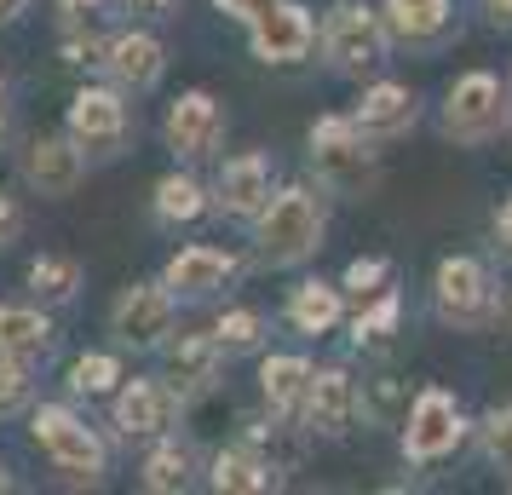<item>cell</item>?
<instances>
[{
	"mask_svg": "<svg viewBox=\"0 0 512 495\" xmlns=\"http://www.w3.org/2000/svg\"><path fill=\"white\" fill-rule=\"evenodd\" d=\"M110 329H116L121 346H162L167 334H173V288L167 283H133L121 294L116 306H110Z\"/></svg>",
	"mask_w": 512,
	"mask_h": 495,
	"instance_id": "4",
	"label": "cell"
},
{
	"mask_svg": "<svg viewBox=\"0 0 512 495\" xmlns=\"http://www.w3.org/2000/svg\"><path fill=\"white\" fill-rule=\"evenodd\" d=\"M392 323H397V294H386L369 317H357V340H380V334H392Z\"/></svg>",
	"mask_w": 512,
	"mask_h": 495,
	"instance_id": "33",
	"label": "cell"
},
{
	"mask_svg": "<svg viewBox=\"0 0 512 495\" xmlns=\"http://www.w3.org/2000/svg\"><path fill=\"white\" fill-rule=\"evenodd\" d=\"M323 47L340 70L357 75V70H374L386 58V35L374 24V12H363V6H334L328 24H323Z\"/></svg>",
	"mask_w": 512,
	"mask_h": 495,
	"instance_id": "8",
	"label": "cell"
},
{
	"mask_svg": "<svg viewBox=\"0 0 512 495\" xmlns=\"http://www.w3.org/2000/svg\"><path fill=\"white\" fill-rule=\"evenodd\" d=\"M288 317H294V329H305V334H328L334 323H340V288H328V283L294 288Z\"/></svg>",
	"mask_w": 512,
	"mask_h": 495,
	"instance_id": "23",
	"label": "cell"
},
{
	"mask_svg": "<svg viewBox=\"0 0 512 495\" xmlns=\"http://www.w3.org/2000/svg\"><path fill=\"white\" fill-rule=\"evenodd\" d=\"M455 444H461V409H455V398L449 392H420L415 415H409V432H403V449L415 461H438Z\"/></svg>",
	"mask_w": 512,
	"mask_h": 495,
	"instance_id": "10",
	"label": "cell"
},
{
	"mask_svg": "<svg viewBox=\"0 0 512 495\" xmlns=\"http://www.w3.org/2000/svg\"><path fill=\"white\" fill-rule=\"evenodd\" d=\"M190 484V455L179 444H162L150 461H144V490H185Z\"/></svg>",
	"mask_w": 512,
	"mask_h": 495,
	"instance_id": "27",
	"label": "cell"
},
{
	"mask_svg": "<svg viewBox=\"0 0 512 495\" xmlns=\"http://www.w3.org/2000/svg\"><path fill=\"white\" fill-rule=\"evenodd\" d=\"M380 277H386V265H380V260H357V265L346 271V288H357V294H369V288L380 283Z\"/></svg>",
	"mask_w": 512,
	"mask_h": 495,
	"instance_id": "35",
	"label": "cell"
},
{
	"mask_svg": "<svg viewBox=\"0 0 512 495\" xmlns=\"http://www.w3.org/2000/svg\"><path fill=\"white\" fill-rule=\"evenodd\" d=\"M484 449L501 472H512V409H495L484 421Z\"/></svg>",
	"mask_w": 512,
	"mask_h": 495,
	"instance_id": "32",
	"label": "cell"
},
{
	"mask_svg": "<svg viewBox=\"0 0 512 495\" xmlns=\"http://www.w3.org/2000/svg\"><path fill=\"white\" fill-rule=\"evenodd\" d=\"M254 242H259V260L265 265H294L323 242V213H317V202L305 190H282V196H271L259 208Z\"/></svg>",
	"mask_w": 512,
	"mask_h": 495,
	"instance_id": "2",
	"label": "cell"
},
{
	"mask_svg": "<svg viewBox=\"0 0 512 495\" xmlns=\"http://www.w3.org/2000/svg\"><path fill=\"white\" fill-rule=\"evenodd\" d=\"M311 375H317V369H311L305 357H271V363L259 369L271 409H277V415H294V409H300V398L311 392Z\"/></svg>",
	"mask_w": 512,
	"mask_h": 495,
	"instance_id": "20",
	"label": "cell"
},
{
	"mask_svg": "<svg viewBox=\"0 0 512 495\" xmlns=\"http://www.w3.org/2000/svg\"><path fill=\"white\" fill-rule=\"evenodd\" d=\"M495 231H501V242H507V248H512V202H507V208H501V213H495Z\"/></svg>",
	"mask_w": 512,
	"mask_h": 495,
	"instance_id": "39",
	"label": "cell"
},
{
	"mask_svg": "<svg viewBox=\"0 0 512 495\" xmlns=\"http://www.w3.org/2000/svg\"><path fill=\"white\" fill-rule=\"evenodd\" d=\"M254 52L265 64H294L311 52V18H305L300 6H265L254 18Z\"/></svg>",
	"mask_w": 512,
	"mask_h": 495,
	"instance_id": "15",
	"label": "cell"
},
{
	"mask_svg": "<svg viewBox=\"0 0 512 495\" xmlns=\"http://www.w3.org/2000/svg\"><path fill=\"white\" fill-rule=\"evenodd\" d=\"M29 403V363L0 352V415H18Z\"/></svg>",
	"mask_w": 512,
	"mask_h": 495,
	"instance_id": "29",
	"label": "cell"
},
{
	"mask_svg": "<svg viewBox=\"0 0 512 495\" xmlns=\"http://www.w3.org/2000/svg\"><path fill=\"white\" fill-rule=\"evenodd\" d=\"M386 18H392L397 35L409 41H426L449 24V0H386Z\"/></svg>",
	"mask_w": 512,
	"mask_h": 495,
	"instance_id": "24",
	"label": "cell"
},
{
	"mask_svg": "<svg viewBox=\"0 0 512 495\" xmlns=\"http://www.w3.org/2000/svg\"><path fill=\"white\" fill-rule=\"evenodd\" d=\"M139 18H173V0H127Z\"/></svg>",
	"mask_w": 512,
	"mask_h": 495,
	"instance_id": "37",
	"label": "cell"
},
{
	"mask_svg": "<svg viewBox=\"0 0 512 495\" xmlns=\"http://www.w3.org/2000/svg\"><path fill=\"white\" fill-rule=\"evenodd\" d=\"M351 121H357L363 133H403V127L415 121V104H409L403 87H374V93H363V104H357Z\"/></svg>",
	"mask_w": 512,
	"mask_h": 495,
	"instance_id": "22",
	"label": "cell"
},
{
	"mask_svg": "<svg viewBox=\"0 0 512 495\" xmlns=\"http://www.w3.org/2000/svg\"><path fill=\"white\" fill-rule=\"evenodd\" d=\"M311 162L334 196H363L374 185V150L363 144V127L346 116H323L311 127Z\"/></svg>",
	"mask_w": 512,
	"mask_h": 495,
	"instance_id": "1",
	"label": "cell"
},
{
	"mask_svg": "<svg viewBox=\"0 0 512 495\" xmlns=\"http://www.w3.org/2000/svg\"><path fill=\"white\" fill-rule=\"evenodd\" d=\"M29 432H35V444L47 449V461L64 472V478L98 484V472H104V444H98V432L87 421H75L70 409H58V403H41V409L29 415Z\"/></svg>",
	"mask_w": 512,
	"mask_h": 495,
	"instance_id": "3",
	"label": "cell"
},
{
	"mask_svg": "<svg viewBox=\"0 0 512 495\" xmlns=\"http://www.w3.org/2000/svg\"><path fill=\"white\" fill-rule=\"evenodd\" d=\"M219 357H225V346H219L213 334H179V340L162 352L167 386H173L179 398H202L213 380H219Z\"/></svg>",
	"mask_w": 512,
	"mask_h": 495,
	"instance_id": "11",
	"label": "cell"
},
{
	"mask_svg": "<svg viewBox=\"0 0 512 495\" xmlns=\"http://www.w3.org/2000/svg\"><path fill=\"white\" fill-rule=\"evenodd\" d=\"M70 139L93 156H116L127 144V104L116 87H81L70 104Z\"/></svg>",
	"mask_w": 512,
	"mask_h": 495,
	"instance_id": "5",
	"label": "cell"
},
{
	"mask_svg": "<svg viewBox=\"0 0 512 495\" xmlns=\"http://www.w3.org/2000/svg\"><path fill=\"white\" fill-rule=\"evenodd\" d=\"M501 323L512 329V288H507V300H501Z\"/></svg>",
	"mask_w": 512,
	"mask_h": 495,
	"instance_id": "42",
	"label": "cell"
},
{
	"mask_svg": "<svg viewBox=\"0 0 512 495\" xmlns=\"http://www.w3.org/2000/svg\"><path fill=\"white\" fill-rule=\"evenodd\" d=\"M213 202L236 219H248L271 202V162L265 156H236V162L219 167V190H213Z\"/></svg>",
	"mask_w": 512,
	"mask_h": 495,
	"instance_id": "18",
	"label": "cell"
},
{
	"mask_svg": "<svg viewBox=\"0 0 512 495\" xmlns=\"http://www.w3.org/2000/svg\"><path fill=\"white\" fill-rule=\"evenodd\" d=\"M363 409H369L374 421H397L403 415V380H392V375L369 380L363 386Z\"/></svg>",
	"mask_w": 512,
	"mask_h": 495,
	"instance_id": "31",
	"label": "cell"
},
{
	"mask_svg": "<svg viewBox=\"0 0 512 495\" xmlns=\"http://www.w3.org/2000/svg\"><path fill=\"white\" fill-rule=\"evenodd\" d=\"M259 334H265L259 311H225V317H219V329H213V340H219L225 352H254Z\"/></svg>",
	"mask_w": 512,
	"mask_h": 495,
	"instance_id": "28",
	"label": "cell"
},
{
	"mask_svg": "<svg viewBox=\"0 0 512 495\" xmlns=\"http://www.w3.org/2000/svg\"><path fill=\"white\" fill-rule=\"evenodd\" d=\"M81 179H87V156H81V144L64 133V139H29L24 144V185L35 190V196H75L81 190Z\"/></svg>",
	"mask_w": 512,
	"mask_h": 495,
	"instance_id": "7",
	"label": "cell"
},
{
	"mask_svg": "<svg viewBox=\"0 0 512 495\" xmlns=\"http://www.w3.org/2000/svg\"><path fill=\"white\" fill-rule=\"evenodd\" d=\"M196 213H202V185H196V179L173 173V179L156 185V219L179 225V219H196Z\"/></svg>",
	"mask_w": 512,
	"mask_h": 495,
	"instance_id": "26",
	"label": "cell"
},
{
	"mask_svg": "<svg viewBox=\"0 0 512 495\" xmlns=\"http://www.w3.org/2000/svg\"><path fill=\"white\" fill-rule=\"evenodd\" d=\"M116 380H121V363H116V357H104V352H93V357H81V363H75L70 386H75V392H110Z\"/></svg>",
	"mask_w": 512,
	"mask_h": 495,
	"instance_id": "30",
	"label": "cell"
},
{
	"mask_svg": "<svg viewBox=\"0 0 512 495\" xmlns=\"http://www.w3.org/2000/svg\"><path fill=\"white\" fill-rule=\"evenodd\" d=\"M489 12H495V24H512V0H489Z\"/></svg>",
	"mask_w": 512,
	"mask_h": 495,
	"instance_id": "41",
	"label": "cell"
},
{
	"mask_svg": "<svg viewBox=\"0 0 512 495\" xmlns=\"http://www.w3.org/2000/svg\"><path fill=\"white\" fill-rule=\"evenodd\" d=\"M351 415H357V386H351L340 369L311 375V392H305V426H311L317 438H346Z\"/></svg>",
	"mask_w": 512,
	"mask_h": 495,
	"instance_id": "13",
	"label": "cell"
},
{
	"mask_svg": "<svg viewBox=\"0 0 512 495\" xmlns=\"http://www.w3.org/2000/svg\"><path fill=\"white\" fill-rule=\"evenodd\" d=\"M104 70H110V81L127 87V93H150V87L162 81V41H156V35H144V29H127V35L110 41Z\"/></svg>",
	"mask_w": 512,
	"mask_h": 495,
	"instance_id": "14",
	"label": "cell"
},
{
	"mask_svg": "<svg viewBox=\"0 0 512 495\" xmlns=\"http://www.w3.org/2000/svg\"><path fill=\"white\" fill-rule=\"evenodd\" d=\"M12 139V93H6V81H0V144Z\"/></svg>",
	"mask_w": 512,
	"mask_h": 495,
	"instance_id": "38",
	"label": "cell"
},
{
	"mask_svg": "<svg viewBox=\"0 0 512 495\" xmlns=\"http://www.w3.org/2000/svg\"><path fill=\"white\" fill-rule=\"evenodd\" d=\"M29 288H35V300H70L75 288H81V265L64 260V254H41V260L29 265Z\"/></svg>",
	"mask_w": 512,
	"mask_h": 495,
	"instance_id": "25",
	"label": "cell"
},
{
	"mask_svg": "<svg viewBox=\"0 0 512 495\" xmlns=\"http://www.w3.org/2000/svg\"><path fill=\"white\" fill-rule=\"evenodd\" d=\"M501 121H507V93H501V81H495V75H466V81H455L449 110H443L449 139L478 144V139H489Z\"/></svg>",
	"mask_w": 512,
	"mask_h": 495,
	"instance_id": "6",
	"label": "cell"
},
{
	"mask_svg": "<svg viewBox=\"0 0 512 495\" xmlns=\"http://www.w3.org/2000/svg\"><path fill=\"white\" fill-rule=\"evenodd\" d=\"M213 6H219L225 18H248V24H254L259 12H265V6H277V0H213Z\"/></svg>",
	"mask_w": 512,
	"mask_h": 495,
	"instance_id": "36",
	"label": "cell"
},
{
	"mask_svg": "<svg viewBox=\"0 0 512 495\" xmlns=\"http://www.w3.org/2000/svg\"><path fill=\"white\" fill-rule=\"evenodd\" d=\"M225 139V110L213 104V93H185L173 110H167V144L173 156L185 162H208Z\"/></svg>",
	"mask_w": 512,
	"mask_h": 495,
	"instance_id": "9",
	"label": "cell"
},
{
	"mask_svg": "<svg viewBox=\"0 0 512 495\" xmlns=\"http://www.w3.org/2000/svg\"><path fill=\"white\" fill-rule=\"evenodd\" d=\"M438 306L455 323H484L489 317V277L478 260H443L438 265Z\"/></svg>",
	"mask_w": 512,
	"mask_h": 495,
	"instance_id": "16",
	"label": "cell"
},
{
	"mask_svg": "<svg viewBox=\"0 0 512 495\" xmlns=\"http://www.w3.org/2000/svg\"><path fill=\"white\" fill-rule=\"evenodd\" d=\"M24 6H29V0H0V24H12V18H18Z\"/></svg>",
	"mask_w": 512,
	"mask_h": 495,
	"instance_id": "40",
	"label": "cell"
},
{
	"mask_svg": "<svg viewBox=\"0 0 512 495\" xmlns=\"http://www.w3.org/2000/svg\"><path fill=\"white\" fill-rule=\"evenodd\" d=\"M18 231H24V213H18V202L0 190V248H12V242H18Z\"/></svg>",
	"mask_w": 512,
	"mask_h": 495,
	"instance_id": "34",
	"label": "cell"
},
{
	"mask_svg": "<svg viewBox=\"0 0 512 495\" xmlns=\"http://www.w3.org/2000/svg\"><path fill=\"white\" fill-rule=\"evenodd\" d=\"M52 317L35 306H0V352L6 357H24V363H35V357L52 352Z\"/></svg>",
	"mask_w": 512,
	"mask_h": 495,
	"instance_id": "19",
	"label": "cell"
},
{
	"mask_svg": "<svg viewBox=\"0 0 512 495\" xmlns=\"http://www.w3.org/2000/svg\"><path fill=\"white\" fill-rule=\"evenodd\" d=\"M277 472L271 461H259L254 449H225L213 455V490H236V495H254V490H271Z\"/></svg>",
	"mask_w": 512,
	"mask_h": 495,
	"instance_id": "21",
	"label": "cell"
},
{
	"mask_svg": "<svg viewBox=\"0 0 512 495\" xmlns=\"http://www.w3.org/2000/svg\"><path fill=\"white\" fill-rule=\"evenodd\" d=\"M231 277H236V260L219 254V248H185L162 271V283L173 288V300H213Z\"/></svg>",
	"mask_w": 512,
	"mask_h": 495,
	"instance_id": "12",
	"label": "cell"
},
{
	"mask_svg": "<svg viewBox=\"0 0 512 495\" xmlns=\"http://www.w3.org/2000/svg\"><path fill=\"white\" fill-rule=\"evenodd\" d=\"M173 386H162V380H127L116 392V426L127 432V438H150V432H167V421H173Z\"/></svg>",
	"mask_w": 512,
	"mask_h": 495,
	"instance_id": "17",
	"label": "cell"
}]
</instances>
